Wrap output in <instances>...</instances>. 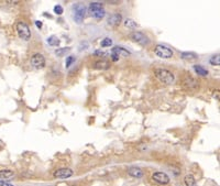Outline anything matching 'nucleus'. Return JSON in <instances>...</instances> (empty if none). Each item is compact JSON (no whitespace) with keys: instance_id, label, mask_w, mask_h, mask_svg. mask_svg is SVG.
<instances>
[{"instance_id":"f03ea898","label":"nucleus","mask_w":220,"mask_h":186,"mask_svg":"<svg viewBox=\"0 0 220 186\" xmlns=\"http://www.w3.org/2000/svg\"><path fill=\"white\" fill-rule=\"evenodd\" d=\"M73 12V19L77 24H81L84 21L85 15H86V7L80 2H77L75 5H73L72 8Z\"/></svg>"},{"instance_id":"2eb2a0df","label":"nucleus","mask_w":220,"mask_h":186,"mask_svg":"<svg viewBox=\"0 0 220 186\" xmlns=\"http://www.w3.org/2000/svg\"><path fill=\"white\" fill-rule=\"evenodd\" d=\"M13 175H15V173H13V171H11V170H1V171H0V178H2V180L11 178Z\"/></svg>"},{"instance_id":"dca6fc26","label":"nucleus","mask_w":220,"mask_h":186,"mask_svg":"<svg viewBox=\"0 0 220 186\" xmlns=\"http://www.w3.org/2000/svg\"><path fill=\"white\" fill-rule=\"evenodd\" d=\"M184 183L186 186H196V180L193 175H186L184 177Z\"/></svg>"},{"instance_id":"4468645a","label":"nucleus","mask_w":220,"mask_h":186,"mask_svg":"<svg viewBox=\"0 0 220 186\" xmlns=\"http://www.w3.org/2000/svg\"><path fill=\"white\" fill-rule=\"evenodd\" d=\"M193 68L199 76H207L208 75V70H206L205 67H202V65H194Z\"/></svg>"},{"instance_id":"4be33fe9","label":"nucleus","mask_w":220,"mask_h":186,"mask_svg":"<svg viewBox=\"0 0 220 186\" xmlns=\"http://www.w3.org/2000/svg\"><path fill=\"white\" fill-rule=\"evenodd\" d=\"M209 63L211 65H219L220 64V55L216 54L214 56H211L210 60H209Z\"/></svg>"},{"instance_id":"5701e85b","label":"nucleus","mask_w":220,"mask_h":186,"mask_svg":"<svg viewBox=\"0 0 220 186\" xmlns=\"http://www.w3.org/2000/svg\"><path fill=\"white\" fill-rule=\"evenodd\" d=\"M100 45L103 46V47H108V46H111L112 45V40L110 38H105L101 43H100Z\"/></svg>"},{"instance_id":"bb28decb","label":"nucleus","mask_w":220,"mask_h":186,"mask_svg":"<svg viewBox=\"0 0 220 186\" xmlns=\"http://www.w3.org/2000/svg\"><path fill=\"white\" fill-rule=\"evenodd\" d=\"M0 186H13V185L10 183H6V182H3V181H0Z\"/></svg>"},{"instance_id":"6ab92c4d","label":"nucleus","mask_w":220,"mask_h":186,"mask_svg":"<svg viewBox=\"0 0 220 186\" xmlns=\"http://www.w3.org/2000/svg\"><path fill=\"white\" fill-rule=\"evenodd\" d=\"M46 41H48V45H51V46L60 45V40H58V38L55 37V35H52V37H50Z\"/></svg>"},{"instance_id":"ddd939ff","label":"nucleus","mask_w":220,"mask_h":186,"mask_svg":"<svg viewBox=\"0 0 220 186\" xmlns=\"http://www.w3.org/2000/svg\"><path fill=\"white\" fill-rule=\"evenodd\" d=\"M181 57L184 60V61H196L198 60V55L194 52H182L181 53Z\"/></svg>"},{"instance_id":"412c9836","label":"nucleus","mask_w":220,"mask_h":186,"mask_svg":"<svg viewBox=\"0 0 220 186\" xmlns=\"http://www.w3.org/2000/svg\"><path fill=\"white\" fill-rule=\"evenodd\" d=\"M71 49L70 47H63V49H57L55 51V55L56 56H63V55L67 54V53L70 52Z\"/></svg>"},{"instance_id":"6e6552de","label":"nucleus","mask_w":220,"mask_h":186,"mask_svg":"<svg viewBox=\"0 0 220 186\" xmlns=\"http://www.w3.org/2000/svg\"><path fill=\"white\" fill-rule=\"evenodd\" d=\"M73 170L68 168H58L57 171L54 172V177L55 178H58V180H65V178H68L73 175Z\"/></svg>"},{"instance_id":"f8f14e48","label":"nucleus","mask_w":220,"mask_h":186,"mask_svg":"<svg viewBox=\"0 0 220 186\" xmlns=\"http://www.w3.org/2000/svg\"><path fill=\"white\" fill-rule=\"evenodd\" d=\"M109 67H110V62L107 61V60H99V61L95 62V64H94V68L95 70H108Z\"/></svg>"},{"instance_id":"393cba45","label":"nucleus","mask_w":220,"mask_h":186,"mask_svg":"<svg viewBox=\"0 0 220 186\" xmlns=\"http://www.w3.org/2000/svg\"><path fill=\"white\" fill-rule=\"evenodd\" d=\"M63 7L60 6V5H57V6L54 7V13H56L57 15H61L62 13H63Z\"/></svg>"},{"instance_id":"9b49d317","label":"nucleus","mask_w":220,"mask_h":186,"mask_svg":"<svg viewBox=\"0 0 220 186\" xmlns=\"http://www.w3.org/2000/svg\"><path fill=\"white\" fill-rule=\"evenodd\" d=\"M128 174L131 177H134V178H142L144 176V172L142 171L140 168H130L128 170Z\"/></svg>"},{"instance_id":"20e7f679","label":"nucleus","mask_w":220,"mask_h":186,"mask_svg":"<svg viewBox=\"0 0 220 186\" xmlns=\"http://www.w3.org/2000/svg\"><path fill=\"white\" fill-rule=\"evenodd\" d=\"M130 39L133 41V42L138 43L142 46H146L150 44V39L146 34H144L143 32H140V31H134L132 33L130 34Z\"/></svg>"},{"instance_id":"a211bd4d","label":"nucleus","mask_w":220,"mask_h":186,"mask_svg":"<svg viewBox=\"0 0 220 186\" xmlns=\"http://www.w3.org/2000/svg\"><path fill=\"white\" fill-rule=\"evenodd\" d=\"M100 9H103V3L101 2H91L89 5V11L91 13L96 12V11H98Z\"/></svg>"},{"instance_id":"cd10ccee","label":"nucleus","mask_w":220,"mask_h":186,"mask_svg":"<svg viewBox=\"0 0 220 186\" xmlns=\"http://www.w3.org/2000/svg\"><path fill=\"white\" fill-rule=\"evenodd\" d=\"M111 57H112V61L113 62H116V61L119 60V56H117L116 54H112V53H111Z\"/></svg>"},{"instance_id":"7ed1b4c3","label":"nucleus","mask_w":220,"mask_h":186,"mask_svg":"<svg viewBox=\"0 0 220 186\" xmlns=\"http://www.w3.org/2000/svg\"><path fill=\"white\" fill-rule=\"evenodd\" d=\"M15 29H17V32H18V35L20 39L24 41H29L31 39L30 27L24 21H19L15 25Z\"/></svg>"},{"instance_id":"a878e982","label":"nucleus","mask_w":220,"mask_h":186,"mask_svg":"<svg viewBox=\"0 0 220 186\" xmlns=\"http://www.w3.org/2000/svg\"><path fill=\"white\" fill-rule=\"evenodd\" d=\"M106 54H107V53L101 52V51H96V52H95V55H98V56H105Z\"/></svg>"},{"instance_id":"1a4fd4ad","label":"nucleus","mask_w":220,"mask_h":186,"mask_svg":"<svg viewBox=\"0 0 220 186\" xmlns=\"http://www.w3.org/2000/svg\"><path fill=\"white\" fill-rule=\"evenodd\" d=\"M121 21H122V15H120V13H113V15H111L110 17H109V19L107 20V23H108L110 27H119L121 23Z\"/></svg>"},{"instance_id":"f257e3e1","label":"nucleus","mask_w":220,"mask_h":186,"mask_svg":"<svg viewBox=\"0 0 220 186\" xmlns=\"http://www.w3.org/2000/svg\"><path fill=\"white\" fill-rule=\"evenodd\" d=\"M155 77L160 80L164 85H172L175 82V76L174 74L171 70H166V68H156L154 70Z\"/></svg>"},{"instance_id":"c85d7f7f","label":"nucleus","mask_w":220,"mask_h":186,"mask_svg":"<svg viewBox=\"0 0 220 186\" xmlns=\"http://www.w3.org/2000/svg\"><path fill=\"white\" fill-rule=\"evenodd\" d=\"M35 25L39 28V29H41V28H42V22H41V21H35Z\"/></svg>"},{"instance_id":"39448f33","label":"nucleus","mask_w":220,"mask_h":186,"mask_svg":"<svg viewBox=\"0 0 220 186\" xmlns=\"http://www.w3.org/2000/svg\"><path fill=\"white\" fill-rule=\"evenodd\" d=\"M154 53L156 55L157 57L160 58H171L173 56V51L169 47L165 45H162V44H159V45L155 46L154 49Z\"/></svg>"},{"instance_id":"0eeeda50","label":"nucleus","mask_w":220,"mask_h":186,"mask_svg":"<svg viewBox=\"0 0 220 186\" xmlns=\"http://www.w3.org/2000/svg\"><path fill=\"white\" fill-rule=\"evenodd\" d=\"M152 180L161 185H166L169 183V176L164 172H155L152 175Z\"/></svg>"},{"instance_id":"f3484780","label":"nucleus","mask_w":220,"mask_h":186,"mask_svg":"<svg viewBox=\"0 0 220 186\" xmlns=\"http://www.w3.org/2000/svg\"><path fill=\"white\" fill-rule=\"evenodd\" d=\"M124 27L127 28V29H130V30H136L138 24H136V22L132 19H126L124 20Z\"/></svg>"},{"instance_id":"9d476101","label":"nucleus","mask_w":220,"mask_h":186,"mask_svg":"<svg viewBox=\"0 0 220 186\" xmlns=\"http://www.w3.org/2000/svg\"><path fill=\"white\" fill-rule=\"evenodd\" d=\"M111 53L112 54H116L117 56H122V57H128L130 56V52L128 50L123 49V47H121V46H115V47H112L111 50Z\"/></svg>"},{"instance_id":"423d86ee","label":"nucleus","mask_w":220,"mask_h":186,"mask_svg":"<svg viewBox=\"0 0 220 186\" xmlns=\"http://www.w3.org/2000/svg\"><path fill=\"white\" fill-rule=\"evenodd\" d=\"M30 63L32 67L35 70H42L43 67L45 66V58L41 53H35V54L32 55Z\"/></svg>"},{"instance_id":"b1692460","label":"nucleus","mask_w":220,"mask_h":186,"mask_svg":"<svg viewBox=\"0 0 220 186\" xmlns=\"http://www.w3.org/2000/svg\"><path fill=\"white\" fill-rule=\"evenodd\" d=\"M75 63V57L73 56V55H70V56H67L66 57V64H65V66L68 68V67H71L73 64Z\"/></svg>"},{"instance_id":"aec40b11","label":"nucleus","mask_w":220,"mask_h":186,"mask_svg":"<svg viewBox=\"0 0 220 186\" xmlns=\"http://www.w3.org/2000/svg\"><path fill=\"white\" fill-rule=\"evenodd\" d=\"M93 15V17L95 19H97V20H100V19H103V17H105V15H106V11H105V9H100V10H98V11H96V12H94V13H91Z\"/></svg>"}]
</instances>
